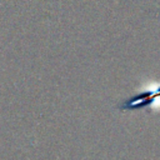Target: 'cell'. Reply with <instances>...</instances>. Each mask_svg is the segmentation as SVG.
<instances>
[{
  "label": "cell",
  "mask_w": 160,
  "mask_h": 160,
  "mask_svg": "<svg viewBox=\"0 0 160 160\" xmlns=\"http://www.w3.org/2000/svg\"><path fill=\"white\" fill-rule=\"evenodd\" d=\"M156 95H160V89H158L155 92H142V94H139L138 96L130 99V100L124 105V108H125V109L142 108V106H145L148 102L152 101L154 96H156Z\"/></svg>",
  "instance_id": "1"
}]
</instances>
